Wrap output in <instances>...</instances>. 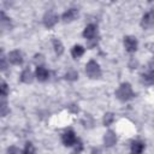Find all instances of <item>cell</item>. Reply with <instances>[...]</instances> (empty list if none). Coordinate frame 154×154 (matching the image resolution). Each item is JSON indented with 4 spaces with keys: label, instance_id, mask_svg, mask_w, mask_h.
<instances>
[{
    "label": "cell",
    "instance_id": "cell-1",
    "mask_svg": "<svg viewBox=\"0 0 154 154\" xmlns=\"http://www.w3.org/2000/svg\"><path fill=\"white\" fill-rule=\"evenodd\" d=\"M116 96H117L118 100H120V101H123V102L131 100V99L135 96L134 90H132V88H131V84L128 83V82L122 83V84L119 85V88L117 89V91H116Z\"/></svg>",
    "mask_w": 154,
    "mask_h": 154
},
{
    "label": "cell",
    "instance_id": "cell-2",
    "mask_svg": "<svg viewBox=\"0 0 154 154\" xmlns=\"http://www.w3.org/2000/svg\"><path fill=\"white\" fill-rule=\"evenodd\" d=\"M85 73L89 78L96 79V78H100L101 76V69L95 60H89L85 65Z\"/></svg>",
    "mask_w": 154,
    "mask_h": 154
},
{
    "label": "cell",
    "instance_id": "cell-3",
    "mask_svg": "<svg viewBox=\"0 0 154 154\" xmlns=\"http://www.w3.org/2000/svg\"><path fill=\"white\" fill-rule=\"evenodd\" d=\"M58 20H59V17H58V14H57L55 12H53V11H48V12H46L45 16H43V24H45V26L48 28V29L53 28V26L58 23Z\"/></svg>",
    "mask_w": 154,
    "mask_h": 154
},
{
    "label": "cell",
    "instance_id": "cell-4",
    "mask_svg": "<svg viewBox=\"0 0 154 154\" xmlns=\"http://www.w3.org/2000/svg\"><path fill=\"white\" fill-rule=\"evenodd\" d=\"M61 141L64 143V146L66 147H71V146H75L76 142H77V138H76V134L73 130H66L63 136H61Z\"/></svg>",
    "mask_w": 154,
    "mask_h": 154
},
{
    "label": "cell",
    "instance_id": "cell-5",
    "mask_svg": "<svg viewBox=\"0 0 154 154\" xmlns=\"http://www.w3.org/2000/svg\"><path fill=\"white\" fill-rule=\"evenodd\" d=\"M137 38L135 36H125L124 37V47L126 49V52L129 53H134L137 49Z\"/></svg>",
    "mask_w": 154,
    "mask_h": 154
},
{
    "label": "cell",
    "instance_id": "cell-6",
    "mask_svg": "<svg viewBox=\"0 0 154 154\" xmlns=\"http://www.w3.org/2000/svg\"><path fill=\"white\" fill-rule=\"evenodd\" d=\"M141 26L143 28V29H148V28H150L153 24H154V10H150V11H148L147 13H144L143 14V17H142V19H141Z\"/></svg>",
    "mask_w": 154,
    "mask_h": 154
},
{
    "label": "cell",
    "instance_id": "cell-7",
    "mask_svg": "<svg viewBox=\"0 0 154 154\" xmlns=\"http://www.w3.org/2000/svg\"><path fill=\"white\" fill-rule=\"evenodd\" d=\"M8 63L13 64V65H22L23 64V54L19 51H12L8 53V58H7Z\"/></svg>",
    "mask_w": 154,
    "mask_h": 154
},
{
    "label": "cell",
    "instance_id": "cell-8",
    "mask_svg": "<svg viewBox=\"0 0 154 154\" xmlns=\"http://www.w3.org/2000/svg\"><path fill=\"white\" fill-rule=\"evenodd\" d=\"M77 16H78V10H77V8H69L67 11H65V12L63 13L61 19H63V22H65V23H70V22L75 20V19L77 18Z\"/></svg>",
    "mask_w": 154,
    "mask_h": 154
},
{
    "label": "cell",
    "instance_id": "cell-9",
    "mask_svg": "<svg viewBox=\"0 0 154 154\" xmlns=\"http://www.w3.org/2000/svg\"><path fill=\"white\" fill-rule=\"evenodd\" d=\"M96 36V25L95 24H88L83 30V37H85L88 41L94 40Z\"/></svg>",
    "mask_w": 154,
    "mask_h": 154
},
{
    "label": "cell",
    "instance_id": "cell-10",
    "mask_svg": "<svg viewBox=\"0 0 154 154\" xmlns=\"http://www.w3.org/2000/svg\"><path fill=\"white\" fill-rule=\"evenodd\" d=\"M35 76H36V78H37L40 82H45V81L48 79L49 72H48V70H47L46 67H43V66H37V67H36V71H35Z\"/></svg>",
    "mask_w": 154,
    "mask_h": 154
},
{
    "label": "cell",
    "instance_id": "cell-11",
    "mask_svg": "<svg viewBox=\"0 0 154 154\" xmlns=\"http://www.w3.org/2000/svg\"><path fill=\"white\" fill-rule=\"evenodd\" d=\"M116 142H117V136H116V134H114L112 130H108V131L105 134V136H103V143H105V146L112 147V146L116 144Z\"/></svg>",
    "mask_w": 154,
    "mask_h": 154
},
{
    "label": "cell",
    "instance_id": "cell-12",
    "mask_svg": "<svg viewBox=\"0 0 154 154\" xmlns=\"http://www.w3.org/2000/svg\"><path fill=\"white\" fill-rule=\"evenodd\" d=\"M32 81H34V75H32L31 70H30V69L23 70V72L20 73V82L29 84V83H31Z\"/></svg>",
    "mask_w": 154,
    "mask_h": 154
},
{
    "label": "cell",
    "instance_id": "cell-13",
    "mask_svg": "<svg viewBox=\"0 0 154 154\" xmlns=\"http://www.w3.org/2000/svg\"><path fill=\"white\" fill-rule=\"evenodd\" d=\"M142 82L147 85H153L154 84V70H149L146 73L142 75Z\"/></svg>",
    "mask_w": 154,
    "mask_h": 154
},
{
    "label": "cell",
    "instance_id": "cell-14",
    "mask_svg": "<svg viewBox=\"0 0 154 154\" xmlns=\"http://www.w3.org/2000/svg\"><path fill=\"white\" fill-rule=\"evenodd\" d=\"M131 154H141L144 149V144L141 141H134L131 143Z\"/></svg>",
    "mask_w": 154,
    "mask_h": 154
},
{
    "label": "cell",
    "instance_id": "cell-15",
    "mask_svg": "<svg viewBox=\"0 0 154 154\" xmlns=\"http://www.w3.org/2000/svg\"><path fill=\"white\" fill-rule=\"evenodd\" d=\"M83 54H84V47H83V46L76 45V46L72 47V49H71V55H72V58L78 59V58H81Z\"/></svg>",
    "mask_w": 154,
    "mask_h": 154
},
{
    "label": "cell",
    "instance_id": "cell-16",
    "mask_svg": "<svg viewBox=\"0 0 154 154\" xmlns=\"http://www.w3.org/2000/svg\"><path fill=\"white\" fill-rule=\"evenodd\" d=\"M52 43H53V48H54L55 54H57V55H61V54L64 53V46H63L61 41L58 40V38H54V40L52 41Z\"/></svg>",
    "mask_w": 154,
    "mask_h": 154
},
{
    "label": "cell",
    "instance_id": "cell-17",
    "mask_svg": "<svg viewBox=\"0 0 154 154\" xmlns=\"http://www.w3.org/2000/svg\"><path fill=\"white\" fill-rule=\"evenodd\" d=\"M113 120H114V114L113 113H111V112L105 113V116L102 118V123H103L105 126H109L113 123Z\"/></svg>",
    "mask_w": 154,
    "mask_h": 154
},
{
    "label": "cell",
    "instance_id": "cell-18",
    "mask_svg": "<svg viewBox=\"0 0 154 154\" xmlns=\"http://www.w3.org/2000/svg\"><path fill=\"white\" fill-rule=\"evenodd\" d=\"M77 78H78V73H77V71L73 70V69L69 70V71L65 73V79H67V81H76Z\"/></svg>",
    "mask_w": 154,
    "mask_h": 154
},
{
    "label": "cell",
    "instance_id": "cell-19",
    "mask_svg": "<svg viewBox=\"0 0 154 154\" xmlns=\"http://www.w3.org/2000/svg\"><path fill=\"white\" fill-rule=\"evenodd\" d=\"M22 154H36V153H35V149H34V146H32V143H30V142H26V144H25V148L22 150Z\"/></svg>",
    "mask_w": 154,
    "mask_h": 154
},
{
    "label": "cell",
    "instance_id": "cell-20",
    "mask_svg": "<svg viewBox=\"0 0 154 154\" xmlns=\"http://www.w3.org/2000/svg\"><path fill=\"white\" fill-rule=\"evenodd\" d=\"M32 61H34L37 66H42L41 64L45 61V58H43V55H42V54H35V57H34Z\"/></svg>",
    "mask_w": 154,
    "mask_h": 154
},
{
    "label": "cell",
    "instance_id": "cell-21",
    "mask_svg": "<svg viewBox=\"0 0 154 154\" xmlns=\"http://www.w3.org/2000/svg\"><path fill=\"white\" fill-rule=\"evenodd\" d=\"M7 154H22V150L16 146H11L7 148Z\"/></svg>",
    "mask_w": 154,
    "mask_h": 154
},
{
    "label": "cell",
    "instance_id": "cell-22",
    "mask_svg": "<svg viewBox=\"0 0 154 154\" xmlns=\"http://www.w3.org/2000/svg\"><path fill=\"white\" fill-rule=\"evenodd\" d=\"M1 116L2 117H5L7 113H8V108H7V103H6V101L5 100H2L1 101Z\"/></svg>",
    "mask_w": 154,
    "mask_h": 154
},
{
    "label": "cell",
    "instance_id": "cell-23",
    "mask_svg": "<svg viewBox=\"0 0 154 154\" xmlns=\"http://www.w3.org/2000/svg\"><path fill=\"white\" fill-rule=\"evenodd\" d=\"M0 89H1V96H2V97H5V96L8 94V87H7V84H6L5 82H2V83H1Z\"/></svg>",
    "mask_w": 154,
    "mask_h": 154
},
{
    "label": "cell",
    "instance_id": "cell-24",
    "mask_svg": "<svg viewBox=\"0 0 154 154\" xmlns=\"http://www.w3.org/2000/svg\"><path fill=\"white\" fill-rule=\"evenodd\" d=\"M6 67H7L6 58H5V55H4V54H1V70H2V71H5V70H6Z\"/></svg>",
    "mask_w": 154,
    "mask_h": 154
},
{
    "label": "cell",
    "instance_id": "cell-25",
    "mask_svg": "<svg viewBox=\"0 0 154 154\" xmlns=\"http://www.w3.org/2000/svg\"><path fill=\"white\" fill-rule=\"evenodd\" d=\"M70 109H71L73 113H78V111H79L78 107H77L76 105H71V106H70Z\"/></svg>",
    "mask_w": 154,
    "mask_h": 154
}]
</instances>
